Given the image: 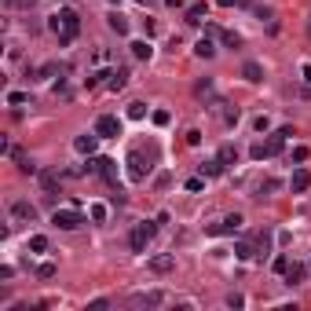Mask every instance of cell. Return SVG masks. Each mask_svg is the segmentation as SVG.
<instances>
[{
    "instance_id": "5",
    "label": "cell",
    "mask_w": 311,
    "mask_h": 311,
    "mask_svg": "<svg viewBox=\"0 0 311 311\" xmlns=\"http://www.w3.org/2000/svg\"><path fill=\"white\" fill-rule=\"evenodd\" d=\"M96 132H99V139H117V136H121V121H117L114 114H103V117L96 121Z\"/></svg>"
},
{
    "instance_id": "12",
    "label": "cell",
    "mask_w": 311,
    "mask_h": 311,
    "mask_svg": "<svg viewBox=\"0 0 311 311\" xmlns=\"http://www.w3.org/2000/svg\"><path fill=\"white\" fill-rule=\"evenodd\" d=\"M11 216H15V220H22V224H33V220H37V209L29 205V201H15V205H11Z\"/></svg>"
},
{
    "instance_id": "17",
    "label": "cell",
    "mask_w": 311,
    "mask_h": 311,
    "mask_svg": "<svg viewBox=\"0 0 311 311\" xmlns=\"http://www.w3.org/2000/svg\"><path fill=\"white\" fill-rule=\"evenodd\" d=\"M11 158H15V161H19V172H26V176H33V172H37V165H33V161H29V158H26V154H22L19 147H11Z\"/></svg>"
},
{
    "instance_id": "2",
    "label": "cell",
    "mask_w": 311,
    "mask_h": 311,
    "mask_svg": "<svg viewBox=\"0 0 311 311\" xmlns=\"http://www.w3.org/2000/svg\"><path fill=\"white\" fill-rule=\"evenodd\" d=\"M282 147H286V132L278 128L271 139H263V143H253L249 147V158L253 161H263V158H275V154H282Z\"/></svg>"
},
{
    "instance_id": "27",
    "label": "cell",
    "mask_w": 311,
    "mask_h": 311,
    "mask_svg": "<svg viewBox=\"0 0 311 311\" xmlns=\"http://www.w3.org/2000/svg\"><path fill=\"white\" fill-rule=\"evenodd\" d=\"M29 253H48V238H44V235H33V238H29Z\"/></svg>"
},
{
    "instance_id": "33",
    "label": "cell",
    "mask_w": 311,
    "mask_h": 311,
    "mask_svg": "<svg viewBox=\"0 0 311 311\" xmlns=\"http://www.w3.org/2000/svg\"><path fill=\"white\" fill-rule=\"evenodd\" d=\"M55 271H59L55 263H40V268H37V275H40V278H55Z\"/></svg>"
},
{
    "instance_id": "30",
    "label": "cell",
    "mask_w": 311,
    "mask_h": 311,
    "mask_svg": "<svg viewBox=\"0 0 311 311\" xmlns=\"http://www.w3.org/2000/svg\"><path fill=\"white\" fill-rule=\"evenodd\" d=\"M235 253H238L242 260H253V256H256V253H253V245H249V242H238V245H235Z\"/></svg>"
},
{
    "instance_id": "42",
    "label": "cell",
    "mask_w": 311,
    "mask_h": 311,
    "mask_svg": "<svg viewBox=\"0 0 311 311\" xmlns=\"http://www.w3.org/2000/svg\"><path fill=\"white\" fill-rule=\"evenodd\" d=\"M106 4H121V0H106Z\"/></svg>"
},
{
    "instance_id": "1",
    "label": "cell",
    "mask_w": 311,
    "mask_h": 311,
    "mask_svg": "<svg viewBox=\"0 0 311 311\" xmlns=\"http://www.w3.org/2000/svg\"><path fill=\"white\" fill-rule=\"evenodd\" d=\"M55 33H59V48H70L73 37L81 33V19H77V11L73 8H62L59 15H52V22H48Z\"/></svg>"
},
{
    "instance_id": "3",
    "label": "cell",
    "mask_w": 311,
    "mask_h": 311,
    "mask_svg": "<svg viewBox=\"0 0 311 311\" xmlns=\"http://www.w3.org/2000/svg\"><path fill=\"white\" fill-rule=\"evenodd\" d=\"M52 224L59 231H77V227H84V216L77 212V205H70V209H55L52 212Z\"/></svg>"
},
{
    "instance_id": "20",
    "label": "cell",
    "mask_w": 311,
    "mask_h": 311,
    "mask_svg": "<svg viewBox=\"0 0 311 311\" xmlns=\"http://www.w3.org/2000/svg\"><path fill=\"white\" fill-rule=\"evenodd\" d=\"M194 55H198V59H212V55H216V48H212V40H209V37H201V40L194 44Z\"/></svg>"
},
{
    "instance_id": "29",
    "label": "cell",
    "mask_w": 311,
    "mask_h": 311,
    "mask_svg": "<svg viewBox=\"0 0 311 311\" xmlns=\"http://www.w3.org/2000/svg\"><path fill=\"white\" fill-rule=\"evenodd\" d=\"M128 117H132V121H143V117H147V103H132V106H128Z\"/></svg>"
},
{
    "instance_id": "7",
    "label": "cell",
    "mask_w": 311,
    "mask_h": 311,
    "mask_svg": "<svg viewBox=\"0 0 311 311\" xmlns=\"http://www.w3.org/2000/svg\"><path fill=\"white\" fill-rule=\"evenodd\" d=\"M147 172H150V165H147V158H143V150H132V154H128V176L139 183V180H147Z\"/></svg>"
},
{
    "instance_id": "41",
    "label": "cell",
    "mask_w": 311,
    "mask_h": 311,
    "mask_svg": "<svg viewBox=\"0 0 311 311\" xmlns=\"http://www.w3.org/2000/svg\"><path fill=\"white\" fill-rule=\"evenodd\" d=\"M304 81H311V66H304Z\"/></svg>"
},
{
    "instance_id": "25",
    "label": "cell",
    "mask_w": 311,
    "mask_h": 311,
    "mask_svg": "<svg viewBox=\"0 0 311 311\" xmlns=\"http://www.w3.org/2000/svg\"><path fill=\"white\" fill-rule=\"evenodd\" d=\"M216 158H220L224 165H235V161H238V150H235V147L227 143V147H220V154H216Z\"/></svg>"
},
{
    "instance_id": "15",
    "label": "cell",
    "mask_w": 311,
    "mask_h": 311,
    "mask_svg": "<svg viewBox=\"0 0 311 311\" xmlns=\"http://www.w3.org/2000/svg\"><path fill=\"white\" fill-rule=\"evenodd\" d=\"M106 26H110V29H114L117 37H128V19H124V15L110 11V15H106Z\"/></svg>"
},
{
    "instance_id": "26",
    "label": "cell",
    "mask_w": 311,
    "mask_h": 311,
    "mask_svg": "<svg viewBox=\"0 0 311 311\" xmlns=\"http://www.w3.org/2000/svg\"><path fill=\"white\" fill-rule=\"evenodd\" d=\"M88 216H92L96 224H106V205H103V201H96V205H88Z\"/></svg>"
},
{
    "instance_id": "32",
    "label": "cell",
    "mask_w": 311,
    "mask_h": 311,
    "mask_svg": "<svg viewBox=\"0 0 311 311\" xmlns=\"http://www.w3.org/2000/svg\"><path fill=\"white\" fill-rule=\"evenodd\" d=\"M307 158H311V150H307V147H293V161H297V165H304Z\"/></svg>"
},
{
    "instance_id": "21",
    "label": "cell",
    "mask_w": 311,
    "mask_h": 311,
    "mask_svg": "<svg viewBox=\"0 0 311 311\" xmlns=\"http://www.w3.org/2000/svg\"><path fill=\"white\" fill-rule=\"evenodd\" d=\"M205 15H209V8H205V4H194V8H187V22L198 26L201 19H205Z\"/></svg>"
},
{
    "instance_id": "35",
    "label": "cell",
    "mask_w": 311,
    "mask_h": 311,
    "mask_svg": "<svg viewBox=\"0 0 311 311\" xmlns=\"http://www.w3.org/2000/svg\"><path fill=\"white\" fill-rule=\"evenodd\" d=\"M201 187H205V176H194V180H187V191H194V194H198Z\"/></svg>"
},
{
    "instance_id": "40",
    "label": "cell",
    "mask_w": 311,
    "mask_h": 311,
    "mask_svg": "<svg viewBox=\"0 0 311 311\" xmlns=\"http://www.w3.org/2000/svg\"><path fill=\"white\" fill-rule=\"evenodd\" d=\"M216 4H220V8H231V4H235V0H216Z\"/></svg>"
},
{
    "instance_id": "43",
    "label": "cell",
    "mask_w": 311,
    "mask_h": 311,
    "mask_svg": "<svg viewBox=\"0 0 311 311\" xmlns=\"http://www.w3.org/2000/svg\"><path fill=\"white\" fill-rule=\"evenodd\" d=\"M139 4H150V0H139Z\"/></svg>"
},
{
    "instance_id": "6",
    "label": "cell",
    "mask_w": 311,
    "mask_h": 311,
    "mask_svg": "<svg viewBox=\"0 0 311 311\" xmlns=\"http://www.w3.org/2000/svg\"><path fill=\"white\" fill-rule=\"evenodd\" d=\"M96 172L110 183V187H117V180H121V168H117L114 158H96Z\"/></svg>"
},
{
    "instance_id": "19",
    "label": "cell",
    "mask_w": 311,
    "mask_h": 311,
    "mask_svg": "<svg viewBox=\"0 0 311 311\" xmlns=\"http://www.w3.org/2000/svg\"><path fill=\"white\" fill-rule=\"evenodd\" d=\"M224 168H227V165H224L220 158H212V161L201 165V176H209V180H212V176H224Z\"/></svg>"
},
{
    "instance_id": "8",
    "label": "cell",
    "mask_w": 311,
    "mask_h": 311,
    "mask_svg": "<svg viewBox=\"0 0 311 311\" xmlns=\"http://www.w3.org/2000/svg\"><path fill=\"white\" fill-rule=\"evenodd\" d=\"M238 227H242V216H238V212H231V216H224L220 224H212V227H209V235H235Z\"/></svg>"
},
{
    "instance_id": "37",
    "label": "cell",
    "mask_w": 311,
    "mask_h": 311,
    "mask_svg": "<svg viewBox=\"0 0 311 311\" xmlns=\"http://www.w3.org/2000/svg\"><path fill=\"white\" fill-rule=\"evenodd\" d=\"M106 307H110V300H106V297H99V300L88 304V311H106Z\"/></svg>"
},
{
    "instance_id": "24",
    "label": "cell",
    "mask_w": 311,
    "mask_h": 311,
    "mask_svg": "<svg viewBox=\"0 0 311 311\" xmlns=\"http://www.w3.org/2000/svg\"><path fill=\"white\" fill-rule=\"evenodd\" d=\"M40 187H44L48 194H55V191H59V176H55V172H40Z\"/></svg>"
},
{
    "instance_id": "23",
    "label": "cell",
    "mask_w": 311,
    "mask_h": 311,
    "mask_svg": "<svg viewBox=\"0 0 311 311\" xmlns=\"http://www.w3.org/2000/svg\"><path fill=\"white\" fill-rule=\"evenodd\" d=\"M132 55H136V59H150V55H154L150 40H132Z\"/></svg>"
},
{
    "instance_id": "36",
    "label": "cell",
    "mask_w": 311,
    "mask_h": 311,
    "mask_svg": "<svg viewBox=\"0 0 311 311\" xmlns=\"http://www.w3.org/2000/svg\"><path fill=\"white\" fill-rule=\"evenodd\" d=\"M8 103L11 106H22L26 103V92H8Z\"/></svg>"
},
{
    "instance_id": "14",
    "label": "cell",
    "mask_w": 311,
    "mask_h": 311,
    "mask_svg": "<svg viewBox=\"0 0 311 311\" xmlns=\"http://www.w3.org/2000/svg\"><path fill=\"white\" fill-rule=\"evenodd\" d=\"M307 187H311V172H307V168H297L293 180H289V191H293V194H304Z\"/></svg>"
},
{
    "instance_id": "38",
    "label": "cell",
    "mask_w": 311,
    "mask_h": 311,
    "mask_svg": "<svg viewBox=\"0 0 311 311\" xmlns=\"http://www.w3.org/2000/svg\"><path fill=\"white\" fill-rule=\"evenodd\" d=\"M286 268H289V256H275V271L286 275Z\"/></svg>"
},
{
    "instance_id": "16",
    "label": "cell",
    "mask_w": 311,
    "mask_h": 311,
    "mask_svg": "<svg viewBox=\"0 0 311 311\" xmlns=\"http://www.w3.org/2000/svg\"><path fill=\"white\" fill-rule=\"evenodd\" d=\"M242 77H245L249 84H260V81H263V66H260V62H245V66H242Z\"/></svg>"
},
{
    "instance_id": "28",
    "label": "cell",
    "mask_w": 311,
    "mask_h": 311,
    "mask_svg": "<svg viewBox=\"0 0 311 311\" xmlns=\"http://www.w3.org/2000/svg\"><path fill=\"white\" fill-rule=\"evenodd\" d=\"M220 40L227 44V48H242V37L235 33V29H224V33H220Z\"/></svg>"
},
{
    "instance_id": "34",
    "label": "cell",
    "mask_w": 311,
    "mask_h": 311,
    "mask_svg": "<svg viewBox=\"0 0 311 311\" xmlns=\"http://www.w3.org/2000/svg\"><path fill=\"white\" fill-rule=\"evenodd\" d=\"M253 128H256V132H268V128H271V121H268V114H260V117L253 121Z\"/></svg>"
},
{
    "instance_id": "10",
    "label": "cell",
    "mask_w": 311,
    "mask_h": 311,
    "mask_svg": "<svg viewBox=\"0 0 311 311\" xmlns=\"http://www.w3.org/2000/svg\"><path fill=\"white\" fill-rule=\"evenodd\" d=\"M96 143H99V132H84V136L73 139V150H77V154H88V158H92V154H96Z\"/></svg>"
},
{
    "instance_id": "4",
    "label": "cell",
    "mask_w": 311,
    "mask_h": 311,
    "mask_svg": "<svg viewBox=\"0 0 311 311\" xmlns=\"http://www.w3.org/2000/svg\"><path fill=\"white\" fill-rule=\"evenodd\" d=\"M158 235V224H150V220H143V224H136V231H132V253H147V245H150V238Z\"/></svg>"
},
{
    "instance_id": "31",
    "label": "cell",
    "mask_w": 311,
    "mask_h": 311,
    "mask_svg": "<svg viewBox=\"0 0 311 311\" xmlns=\"http://www.w3.org/2000/svg\"><path fill=\"white\" fill-rule=\"evenodd\" d=\"M150 117H154V124H158V128H165V124L172 121V114H168V110H154Z\"/></svg>"
},
{
    "instance_id": "22",
    "label": "cell",
    "mask_w": 311,
    "mask_h": 311,
    "mask_svg": "<svg viewBox=\"0 0 311 311\" xmlns=\"http://www.w3.org/2000/svg\"><path fill=\"white\" fill-rule=\"evenodd\" d=\"M194 96H198V99H212V96H216V88H212V81H209V77L194 84Z\"/></svg>"
},
{
    "instance_id": "18",
    "label": "cell",
    "mask_w": 311,
    "mask_h": 311,
    "mask_svg": "<svg viewBox=\"0 0 311 311\" xmlns=\"http://www.w3.org/2000/svg\"><path fill=\"white\" fill-rule=\"evenodd\" d=\"M304 275H307L304 263H289V268H286V282H289V286H297V282H304Z\"/></svg>"
},
{
    "instance_id": "9",
    "label": "cell",
    "mask_w": 311,
    "mask_h": 311,
    "mask_svg": "<svg viewBox=\"0 0 311 311\" xmlns=\"http://www.w3.org/2000/svg\"><path fill=\"white\" fill-rule=\"evenodd\" d=\"M128 304H132V307H158V304H165V293H161V289H154V293H136Z\"/></svg>"
},
{
    "instance_id": "13",
    "label": "cell",
    "mask_w": 311,
    "mask_h": 311,
    "mask_svg": "<svg viewBox=\"0 0 311 311\" xmlns=\"http://www.w3.org/2000/svg\"><path fill=\"white\" fill-rule=\"evenodd\" d=\"M124 84H128V70H124V66H117V70L106 73V88H110V92H121Z\"/></svg>"
},
{
    "instance_id": "11",
    "label": "cell",
    "mask_w": 311,
    "mask_h": 311,
    "mask_svg": "<svg viewBox=\"0 0 311 311\" xmlns=\"http://www.w3.org/2000/svg\"><path fill=\"white\" fill-rule=\"evenodd\" d=\"M176 268V256L172 253H161V256H150V271L154 275H168V271H172Z\"/></svg>"
},
{
    "instance_id": "39",
    "label": "cell",
    "mask_w": 311,
    "mask_h": 311,
    "mask_svg": "<svg viewBox=\"0 0 311 311\" xmlns=\"http://www.w3.org/2000/svg\"><path fill=\"white\" fill-rule=\"evenodd\" d=\"M187 143L198 147V143H201V132H198V128H191V132H187Z\"/></svg>"
}]
</instances>
